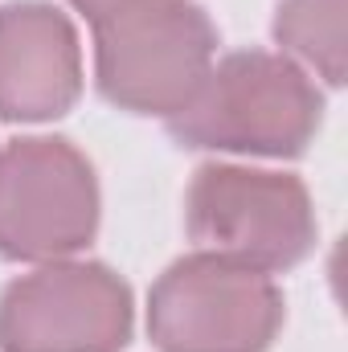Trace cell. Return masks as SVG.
Segmentation results:
<instances>
[{
	"label": "cell",
	"mask_w": 348,
	"mask_h": 352,
	"mask_svg": "<svg viewBox=\"0 0 348 352\" xmlns=\"http://www.w3.org/2000/svg\"><path fill=\"white\" fill-rule=\"evenodd\" d=\"M345 8L348 0H283L274 12V41L299 58L328 87H345Z\"/></svg>",
	"instance_id": "cell-8"
},
{
	"label": "cell",
	"mask_w": 348,
	"mask_h": 352,
	"mask_svg": "<svg viewBox=\"0 0 348 352\" xmlns=\"http://www.w3.org/2000/svg\"><path fill=\"white\" fill-rule=\"evenodd\" d=\"M283 316L270 274L213 250L176 258L148 295V336L160 352H266Z\"/></svg>",
	"instance_id": "cell-4"
},
{
	"label": "cell",
	"mask_w": 348,
	"mask_h": 352,
	"mask_svg": "<svg viewBox=\"0 0 348 352\" xmlns=\"http://www.w3.org/2000/svg\"><path fill=\"white\" fill-rule=\"evenodd\" d=\"M131 328V287L102 263L58 258L0 295V352H119Z\"/></svg>",
	"instance_id": "cell-6"
},
{
	"label": "cell",
	"mask_w": 348,
	"mask_h": 352,
	"mask_svg": "<svg viewBox=\"0 0 348 352\" xmlns=\"http://www.w3.org/2000/svg\"><path fill=\"white\" fill-rule=\"evenodd\" d=\"M98 180L62 135H25L0 148V254L58 263L94 242Z\"/></svg>",
	"instance_id": "cell-5"
},
{
	"label": "cell",
	"mask_w": 348,
	"mask_h": 352,
	"mask_svg": "<svg viewBox=\"0 0 348 352\" xmlns=\"http://www.w3.org/2000/svg\"><path fill=\"white\" fill-rule=\"evenodd\" d=\"M70 4H74V8L87 16L90 25H94L98 16H107V12H115L119 4H131V0H70Z\"/></svg>",
	"instance_id": "cell-9"
},
{
	"label": "cell",
	"mask_w": 348,
	"mask_h": 352,
	"mask_svg": "<svg viewBox=\"0 0 348 352\" xmlns=\"http://www.w3.org/2000/svg\"><path fill=\"white\" fill-rule=\"evenodd\" d=\"M83 94V45L74 21L50 0L0 8V119L50 123Z\"/></svg>",
	"instance_id": "cell-7"
},
{
	"label": "cell",
	"mask_w": 348,
	"mask_h": 352,
	"mask_svg": "<svg viewBox=\"0 0 348 352\" xmlns=\"http://www.w3.org/2000/svg\"><path fill=\"white\" fill-rule=\"evenodd\" d=\"M324 123V94L287 54L238 50L209 66L197 94L168 119L180 148L299 156Z\"/></svg>",
	"instance_id": "cell-1"
},
{
	"label": "cell",
	"mask_w": 348,
	"mask_h": 352,
	"mask_svg": "<svg viewBox=\"0 0 348 352\" xmlns=\"http://www.w3.org/2000/svg\"><path fill=\"white\" fill-rule=\"evenodd\" d=\"M217 54V29L193 0H131L94 21V78L107 102L173 119Z\"/></svg>",
	"instance_id": "cell-2"
},
{
	"label": "cell",
	"mask_w": 348,
	"mask_h": 352,
	"mask_svg": "<svg viewBox=\"0 0 348 352\" xmlns=\"http://www.w3.org/2000/svg\"><path fill=\"white\" fill-rule=\"evenodd\" d=\"M184 226L201 250L262 274L299 266L316 246V209L299 176L201 164L184 192Z\"/></svg>",
	"instance_id": "cell-3"
}]
</instances>
